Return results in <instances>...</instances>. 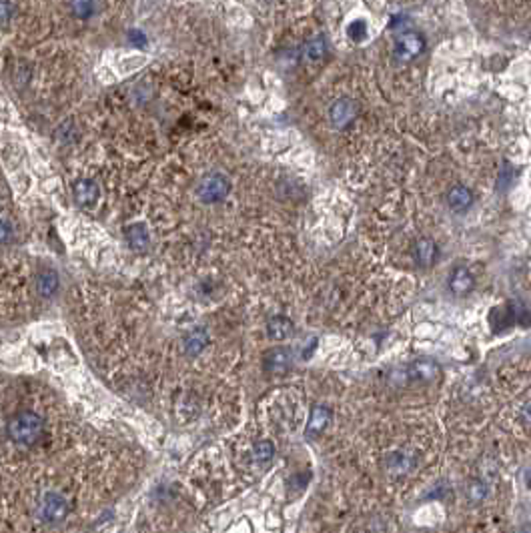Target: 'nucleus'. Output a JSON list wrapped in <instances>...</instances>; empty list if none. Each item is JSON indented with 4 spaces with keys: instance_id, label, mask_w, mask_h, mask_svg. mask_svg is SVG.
Masks as SVG:
<instances>
[{
    "instance_id": "nucleus-22",
    "label": "nucleus",
    "mask_w": 531,
    "mask_h": 533,
    "mask_svg": "<svg viewBox=\"0 0 531 533\" xmlns=\"http://www.w3.org/2000/svg\"><path fill=\"white\" fill-rule=\"evenodd\" d=\"M73 10H75V14H79L80 18H86V16L92 14L95 6L90 2H77V4H73Z\"/></svg>"
},
{
    "instance_id": "nucleus-25",
    "label": "nucleus",
    "mask_w": 531,
    "mask_h": 533,
    "mask_svg": "<svg viewBox=\"0 0 531 533\" xmlns=\"http://www.w3.org/2000/svg\"><path fill=\"white\" fill-rule=\"evenodd\" d=\"M521 419H523V423L526 425L531 427V399L521 407Z\"/></svg>"
},
{
    "instance_id": "nucleus-7",
    "label": "nucleus",
    "mask_w": 531,
    "mask_h": 533,
    "mask_svg": "<svg viewBox=\"0 0 531 533\" xmlns=\"http://www.w3.org/2000/svg\"><path fill=\"white\" fill-rule=\"evenodd\" d=\"M69 513V504L62 495L58 493H47L40 501V509H38V515L42 521L47 523H58L66 517Z\"/></svg>"
},
{
    "instance_id": "nucleus-21",
    "label": "nucleus",
    "mask_w": 531,
    "mask_h": 533,
    "mask_svg": "<svg viewBox=\"0 0 531 533\" xmlns=\"http://www.w3.org/2000/svg\"><path fill=\"white\" fill-rule=\"evenodd\" d=\"M14 239V225L8 219H0V245Z\"/></svg>"
},
{
    "instance_id": "nucleus-23",
    "label": "nucleus",
    "mask_w": 531,
    "mask_h": 533,
    "mask_svg": "<svg viewBox=\"0 0 531 533\" xmlns=\"http://www.w3.org/2000/svg\"><path fill=\"white\" fill-rule=\"evenodd\" d=\"M129 40H131L133 45H136V47H143V45L147 42V36H145L140 30H131V32H129Z\"/></svg>"
},
{
    "instance_id": "nucleus-10",
    "label": "nucleus",
    "mask_w": 531,
    "mask_h": 533,
    "mask_svg": "<svg viewBox=\"0 0 531 533\" xmlns=\"http://www.w3.org/2000/svg\"><path fill=\"white\" fill-rule=\"evenodd\" d=\"M73 193H75V201L84 209H92L101 199V188L92 179H80L79 183H75Z\"/></svg>"
},
{
    "instance_id": "nucleus-19",
    "label": "nucleus",
    "mask_w": 531,
    "mask_h": 533,
    "mask_svg": "<svg viewBox=\"0 0 531 533\" xmlns=\"http://www.w3.org/2000/svg\"><path fill=\"white\" fill-rule=\"evenodd\" d=\"M273 455H275V445H273L271 441H259V443L255 445V449H253V459H255V463H259V465L269 463V461L273 459Z\"/></svg>"
},
{
    "instance_id": "nucleus-6",
    "label": "nucleus",
    "mask_w": 531,
    "mask_h": 533,
    "mask_svg": "<svg viewBox=\"0 0 531 533\" xmlns=\"http://www.w3.org/2000/svg\"><path fill=\"white\" fill-rule=\"evenodd\" d=\"M357 103L353 99H337L331 107H329V121L335 129H347L355 119H357Z\"/></svg>"
},
{
    "instance_id": "nucleus-13",
    "label": "nucleus",
    "mask_w": 531,
    "mask_h": 533,
    "mask_svg": "<svg viewBox=\"0 0 531 533\" xmlns=\"http://www.w3.org/2000/svg\"><path fill=\"white\" fill-rule=\"evenodd\" d=\"M125 237H127V243L133 251H147L149 245H151V233H149L145 223L129 225L127 231H125Z\"/></svg>"
},
{
    "instance_id": "nucleus-15",
    "label": "nucleus",
    "mask_w": 531,
    "mask_h": 533,
    "mask_svg": "<svg viewBox=\"0 0 531 533\" xmlns=\"http://www.w3.org/2000/svg\"><path fill=\"white\" fill-rule=\"evenodd\" d=\"M331 421V409L327 405H315L307 423V435H319L323 433Z\"/></svg>"
},
{
    "instance_id": "nucleus-24",
    "label": "nucleus",
    "mask_w": 531,
    "mask_h": 533,
    "mask_svg": "<svg viewBox=\"0 0 531 533\" xmlns=\"http://www.w3.org/2000/svg\"><path fill=\"white\" fill-rule=\"evenodd\" d=\"M12 10H14L12 4H8V2H0V21H6V18L12 14Z\"/></svg>"
},
{
    "instance_id": "nucleus-16",
    "label": "nucleus",
    "mask_w": 531,
    "mask_h": 533,
    "mask_svg": "<svg viewBox=\"0 0 531 533\" xmlns=\"http://www.w3.org/2000/svg\"><path fill=\"white\" fill-rule=\"evenodd\" d=\"M327 56V40L323 36H315L311 40L305 42L303 47V58L311 64H319L323 62V58Z\"/></svg>"
},
{
    "instance_id": "nucleus-9",
    "label": "nucleus",
    "mask_w": 531,
    "mask_h": 533,
    "mask_svg": "<svg viewBox=\"0 0 531 533\" xmlns=\"http://www.w3.org/2000/svg\"><path fill=\"white\" fill-rule=\"evenodd\" d=\"M437 253H439V249L431 237H419L413 243V259H415L417 266H421V269H429V266L435 265Z\"/></svg>"
},
{
    "instance_id": "nucleus-4",
    "label": "nucleus",
    "mask_w": 531,
    "mask_h": 533,
    "mask_svg": "<svg viewBox=\"0 0 531 533\" xmlns=\"http://www.w3.org/2000/svg\"><path fill=\"white\" fill-rule=\"evenodd\" d=\"M403 377L407 383H433L439 377V363L431 357L415 359L411 365L405 367Z\"/></svg>"
},
{
    "instance_id": "nucleus-11",
    "label": "nucleus",
    "mask_w": 531,
    "mask_h": 533,
    "mask_svg": "<svg viewBox=\"0 0 531 533\" xmlns=\"http://www.w3.org/2000/svg\"><path fill=\"white\" fill-rule=\"evenodd\" d=\"M445 201H447V207L452 209L453 213H465L473 205V193L465 185H453L445 195Z\"/></svg>"
},
{
    "instance_id": "nucleus-18",
    "label": "nucleus",
    "mask_w": 531,
    "mask_h": 533,
    "mask_svg": "<svg viewBox=\"0 0 531 533\" xmlns=\"http://www.w3.org/2000/svg\"><path fill=\"white\" fill-rule=\"evenodd\" d=\"M387 463H389V469L403 473V471H409L413 467V457L405 454V451H395V454H391Z\"/></svg>"
},
{
    "instance_id": "nucleus-1",
    "label": "nucleus",
    "mask_w": 531,
    "mask_h": 533,
    "mask_svg": "<svg viewBox=\"0 0 531 533\" xmlns=\"http://www.w3.org/2000/svg\"><path fill=\"white\" fill-rule=\"evenodd\" d=\"M42 419L32 411H21L10 417L6 433L18 445H34L42 437Z\"/></svg>"
},
{
    "instance_id": "nucleus-8",
    "label": "nucleus",
    "mask_w": 531,
    "mask_h": 533,
    "mask_svg": "<svg viewBox=\"0 0 531 533\" xmlns=\"http://www.w3.org/2000/svg\"><path fill=\"white\" fill-rule=\"evenodd\" d=\"M291 363L293 353L287 347H273L263 355V367L269 373H285Z\"/></svg>"
},
{
    "instance_id": "nucleus-5",
    "label": "nucleus",
    "mask_w": 531,
    "mask_h": 533,
    "mask_svg": "<svg viewBox=\"0 0 531 533\" xmlns=\"http://www.w3.org/2000/svg\"><path fill=\"white\" fill-rule=\"evenodd\" d=\"M447 289L455 297H467L476 289V277L471 273V269L465 265L453 266L447 277Z\"/></svg>"
},
{
    "instance_id": "nucleus-14",
    "label": "nucleus",
    "mask_w": 531,
    "mask_h": 533,
    "mask_svg": "<svg viewBox=\"0 0 531 533\" xmlns=\"http://www.w3.org/2000/svg\"><path fill=\"white\" fill-rule=\"evenodd\" d=\"M34 287L40 297L45 299H51L58 291V275L54 273L53 269H45L36 275V281H34Z\"/></svg>"
},
{
    "instance_id": "nucleus-3",
    "label": "nucleus",
    "mask_w": 531,
    "mask_h": 533,
    "mask_svg": "<svg viewBox=\"0 0 531 533\" xmlns=\"http://www.w3.org/2000/svg\"><path fill=\"white\" fill-rule=\"evenodd\" d=\"M425 51V38L415 32V30H407V32H401L397 38H395V45H393V58L399 64H407V62H413L415 58H419L421 53Z\"/></svg>"
},
{
    "instance_id": "nucleus-17",
    "label": "nucleus",
    "mask_w": 531,
    "mask_h": 533,
    "mask_svg": "<svg viewBox=\"0 0 531 533\" xmlns=\"http://www.w3.org/2000/svg\"><path fill=\"white\" fill-rule=\"evenodd\" d=\"M207 343H209L207 331L195 329L193 333H188L185 337V351L188 355H199V353L207 347Z\"/></svg>"
},
{
    "instance_id": "nucleus-12",
    "label": "nucleus",
    "mask_w": 531,
    "mask_h": 533,
    "mask_svg": "<svg viewBox=\"0 0 531 533\" xmlns=\"http://www.w3.org/2000/svg\"><path fill=\"white\" fill-rule=\"evenodd\" d=\"M293 331H295V325H293V321L289 317H285V315H275V317H271L269 323H267V335H269V339H273V341H285V339H289L293 335Z\"/></svg>"
},
{
    "instance_id": "nucleus-20",
    "label": "nucleus",
    "mask_w": 531,
    "mask_h": 533,
    "mask_svg": "<svg viewBox=\"0 0 531 533\" xmlns=\"http://www.w3.org/2000/svg\"><path fill=\"white\" fill-rule=\"evenodd\" d=\"M485 495H487V487H485V483H481V481L471 483L469 489H467V497H469V501H473V504L481 501Z\"/></svg>"
},
{
    "instance_id": "nucleus-2",
    "label": "nucleus",
    "mask_w": 531,
    "mask_h": 533,
    "mask_svg": "<svg viewBox=\"0 0 531 533\" xmlns=\"http://www.w3.org/2000/svg\"><path fill=\"white\" fill-rule=\"evenodd\" d=\"M229 190H231V181L223 173H209V175H205L199 181L197 188H195L197 199L203 205H214V203L225 201Z\"/></svg>"
}]
</instances>
